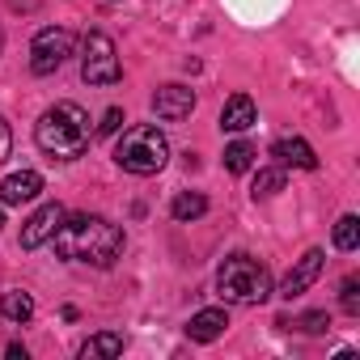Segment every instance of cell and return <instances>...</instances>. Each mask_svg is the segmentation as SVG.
Here are the masks:
<instances>
[{"mask_svg":"<svg viewBox=\"0 0 360 360\" xmlns=\"http://www.w3.org/2000/svg\"><path fill=\"white\" fill-rule=\"evenodd\" d=\"M56 255L68 259V263H89V267H110L119 255H123V229L98 212H77L60 221L56 229Z\"/></svg>","mask_w":360,"mask_h":360,"instance_id":"cell-1","label":"cell"},{"mask_svg":"<svg viewBox=\"0 0 360 360\" xmlns=\"http://www.w3.org/2000/svg\"><path fill=\"white\" fill-rule=\"evenodd\" d=\"M89 140H94V127H89L85 106H77V102H56V106L43 110V119L34 123V144H39L47 157H56V161H77V157H85Z\"/></svg>","mask_w":360,"mask_h":360,"instance_id":"cell-2","label":"cell"},{"mask_svg":"<svg viewBox=\"0 0 360 360\" xmlns=\"http://www.w3.org/2000/svg\"><path fill=\"white\" fill-rule=\"evenodd\" d=\"M217 292L229 305H263L276 288H271L267 263H259L250 255H229L217 271Z\"/></svg>","mask_w":360,"mask_h":360,"instance_id":"cell-3","label":"cell"},{"mask_svg":"<svg viewBox=\"0 0 360 360\" xmlns=\"http://www.w3.org/2000/svg\"><path fill=\"white\" fill-rule=\"evenodd\" d=\"M115 161H119L127 174H140V178L161 174L165 161H169V140H165L161 127H153V123H136V127H127V131L119 136V144H115Z\"/></svg>","mask_w":360,"mask_h":360,"instance_id":"cell-4","label":"cell"},{"mask_svg":"<svg viewBox=\"0 0 360 360\" xmlns=\"http://www.w3.org/2000/svg\"><path fill=\"white\" fill-rule=\"evenodd\" d=\"M72 51H77L72 30L47 26V30H39L34 43H30V72H34V77H51V72H60V68L72 60Z\"/></svg>","mask_w":360,"mask_h":360,"instance_id":"cell-5","label":"cell"},{"mask_svg":"<svg viewBox=\"0 0 360 360\" xmlns=\"http://www.w3.org/2000/svg\"><path fill=\"white\" fill-rule=\"evenodd\" d=\"M81 77L85 85H115L123 77V64H119V51H115V39L94 30L85 39V56H81Z\"/></svg>","mask_w":360,"mask_h":360,"instance_id":"cell-6","label":"cell"},{"mask_svg":"<svg viewBox=\"0 0 360 360\" xmlns=\"http://www.w3.org/2000/svg\"><path fill=\"white\" fill-rule=\"evenodd\" d=\"M322 267H326V255H322V250H305V255L292 263V271L284 276L280 297H284V301H297L301 292H309V284L322 276Z\"/></svg>","mask_w":360,"mask_h":360,"instance_id":"cell-7","label":"cell"},{"mask_svg":"<svg viewBox=\"0 0 360 360\" xmlns=\"http://www.w3.org/2000/svg\"><path fill=\"white\" fill-rule=\"evenodd\" d=\"M60 221H64V204H43V208L22 225V250H39V246H47V242L56 238Z\"/></svg>","mask_w":360,"mask_h":360,"instance_id":"cell-8","label":"cell"},{"mask_svg":"<svg viewBox=\"0 0 360 360\" xmlns=\"http://www.w3.org/2000/svg\"><path fill=\"white\" fill-rule=\"evenodd\" d=\"M153 110H157V119H165V123L187 119V115L195 110V89H187V85H161V89L153 94Z\"/></svg>","mask_w":360,"mask_h":360,"instance_id":"cell-9","label":"cell"},{"mask_svg":"<svg viewBox=\"0 0 360 360\" xmlns=\"http://www.w3.org/2000/svg\"><path fill=\"white\" fill-rule=\"evenodd\" d=\"M271 161L280 165V169H318V153L301 140V136H284V140H276L271 144Z\"/></svg>","mask_w":360,"mask_h":360,"instance_id":"cell-10","label":"cell"},{"mask_svg":"<svg viewBox=\"0 0 360 360\" xmlns=\"http://www.w3.org/2000/svg\"><path fill=\"white\" fill-rule=\"evenodd\" d=\"M43 195V174L34 169H22V174H9L0 183V204H30Z\"/></svg>","mask_w":360,"mask_h":360,"instance_id":"cell-11","label":"cell"},{"mask_svg":"<svg viewBox=\"0 0 360 360\" xmlns=\"http://www.w3.org/2000/svg\"><path fill=\"white\" fill-rule=\"evenodd\" d=\"M225 326H229L225 305H212V309L191 314V322H187V339H195V343H217V339L225 335Z\"/></svg>","mask_w":360,"mask_h":360,"instance_id":"cell-12","label":"cell"},{"mask_svg":"<svg viewBox=\"0 0 360 360\" xmlns=\"http://www.w3.org/2000/svg\"><path fill=\"white\" fill-rule=\"evenodd\" d=\"M255 119H259L255 102L246 94H233L221 110V131H246V127H255Z\"/></svg>","mask_w":360,"mask_h":360,"instance_id":"cell-13","label":"cell"},{"mask_svg":"<svg viewBox=\"0 0 360 360\" xmlns=\"http://www.w3.org/2000/svg\"><path fill=\"white\" fill-rule=\"evenodd\" d=\"M123 352V335L119 330H102V335H94L85 347H81V360H110V356H119Z\"/></svg>","mask_w":360,"mask_h":360,"instance_id":"cell-14","label":"cell"},{"mask_svg":"<svg viewBox=\"0 0 360 360\" xmlns=\"http://www.w3.org/2000/svg\"><path fill=\"white\" fill-rule=\"evenodd\" d=\"M0 314H5L9 322H30L34 318V297L22 292V288H13V292L0 297Z\"/></svg>","mask_w":360,"mask_h":360,"instance_id":"cell-15","label":"cell"},{"mask_svg":"<svg viewBox=\"0 0 360 360\" xmlns=\"http://www.w3.org/2000/svg\"><path fill=\"white\" fill-rule=\"evenodd\" d=\"M169 212H174V221H200V217L208 212V200H204L200 191H183V195H174Z\"/></svg>","mask_w":360,"mask_h":360,"instance_id":"cell-16","label":"cell"},{"mask_svg":"<svg viewBox=\"0 0 360 360\" xmlns=\"http://www.w3.org/2000/svg\"><path fill=\"white\" fill-rule=\"evenodd\" d=\"M280 191H284V169H280V165H267V169L255 174V187H250L255 200H271V195H280Z\"/></svg>","mask_w":360,"mask_h":360,"instance_id":"cell-17","label":"cell"},{"mask_svg":"<svg viewBox=\"0 0 360 360\" xmlns=\"http://www.w3.org/2000/svg\"><path fill=\"white\" fill-rule=\"evenodd\" d=\"M276 326H284V330H305V335H322L326 326H330V314L326 309H309V314H301V318H280Z\"/></svg>","mask_w":360,"mask_h":360,"instance_id":"cell-18","label":"cell"},{"mask_svg":"<svg viewBox=\"0 0 360 360\" xmlns=\"http://www.w3.org/2000/svg\"><path fill=\"white\" fill-rule=\"evenodd\" d=\"M356 246H360V217L347 212V217L335 221V250H347V255H352Z\"/></svg>","mask_w":360,"mask_h":360,"instance_id":"cell-19","label":"cell"},{"mask_svg":"<svg viewBox=\"0 0 360 360\" xmlns=\"http://www.w3.org/2000/svg\"><path fill=\"white\" fill-rule=\"evenodd\" d=\"M255 157H259V153H255L246 140H233V144L225 148V169H229V174H246V169L255 165Z\"/></svg>","mask_w":360,"mask_h":360,"instance_id":"cell-20","label":"cell"},{"mask_svg":"<svg viewBox=\"0 0 360 360\" xmlns=\"http://www.w3.org/2000/svg\"><path fill=\"white\" fill-rule=\"evenodd\" d=\"M339 301H343V309H347L352 318L360 314V280H356V276H347V280H343V288H339Z\"/></svg>","mask_w":360,"mask_h":360,"instance_id":"cell-21","label":"cell"},{"mask_svg":"<svg viewBox=\"0 0 360 360\" xmlns=\"http://www.w3.org/2000/svg\"><path fill=\"white\" fill-rule=\"evenodd\" d=\"M123 123H127V119H123V110H119V106H110V110L102 115V123H98V131H102V136H115V131H119Z\"/></svg>","mask_w":360,"mask_h":360,"instance_id":"cell-22","label":"cell"},{"mask_svg":"<svg viewBox=\"0 0 360 360\" xmlns=\"http://www.w3.org/2000/svg\"><path fill=\"white\" fill-rule=\"evenodd\" d=\"M13 157V131L5 123V115H0V161H9Z\"/></svg>","mask_w":360,"mask_h":360,"instance_id":"cell-23","label":"cell"},{"mask_svg":"<svg viewBox=\"0 0 360 360\" xmlns=\"http://www.w3.org/2000/svg\"><path fill=\"white\" fill-rule=\"evenodd\" d=\"M5 352H9V356H13V360H26V347H22V343H9V347H5Z\"/></svg>","mask_w":360,"mask_h":360,"instance_id":"cell-24","label":"cell"},{"mask_svg":"<svg viewBox=\"0 0 360 360\" xmlns=\"http://www.w3.org/2000/svg\"><path fill=\"white\" fill-rule=\"evenodd\" d=\"M0 229H5V212H0Z\"/></svg>","mask_w":360,"mask_h":360,"instance_id":"cell-25","label":"cell"},{"mask_svg":"<svg viewBox=\"0 0 360 360\" xmlns=\"http://www.w3.org/2000/svg\"><path fill=\"white\" fill-rule=\"evenodd\" d=\"M0 47H5V30H0Z\"/></svg>","mask_w":360,"mask_h":360,"instance_id":"cell-26","label":"cell"}]
</instances>
